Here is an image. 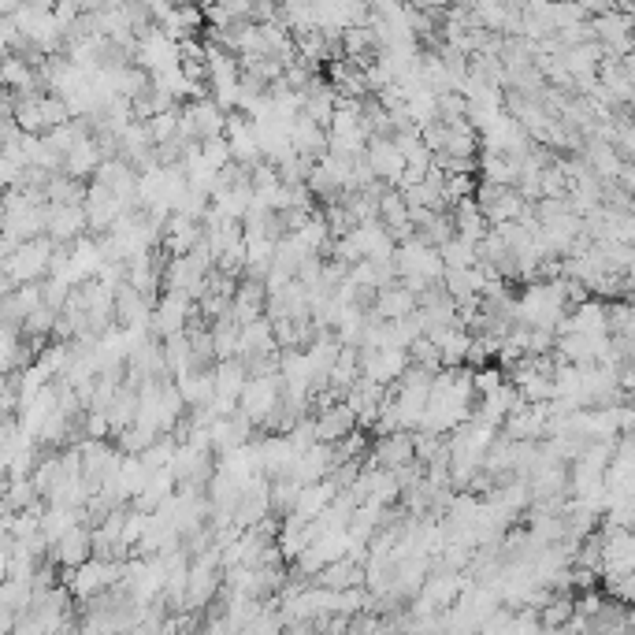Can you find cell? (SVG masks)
Instances as JSON below:
<instances>
[{
	"instance_id": "6da1fadb",
	"label": "cell",
	"mask_w": 635,
	"mask_h": 635,
	"mask_svg": "<svg viewBox=\"0 0 635 635\" xmlns=\"http://www.w3.org/2000/svg\"><path fill=\"white\" fill-rule=\"evenodd\" d=\"M394 272L398 279H420V283H439L442 279V260L439 249L420 242V238H409L402 246H394Z\"/></svg>"
},
{
	"instance_id": "7a4b0ae2",
	"label": "cell",
	"mask_w": 635,
	"mask_h": 635,
	"mask_svg": "<svg viewBox=\"0 0 635 635\" xmlns=\"http://www.w3.org/2000/svg\"><path fill=\"white\" fill-rule=\"evenodd\" d=\"M119 576H123V561H104V558H90L86 565H78V569H64L71 595L86 598V602L119 587Z\"/></svg>"
},
{
	"instance_id": "3957f363",
	"label": "cell",
	"mask_w": 635,
	"mask_h": 635,
	"mask_svg": "<svg viewBox=\"0 0 635 635\" xmlns=\"http://www.w3.org/2000/svg\"><path fill=\"white\" fill-rule=\"evenodd\" d=\"M197 320V305L182 294H160V301L153 305V316H149V338L164 342L171 335H186V327Z\"/></svg>"
},
{
	"instance_id": "277c9868",
	"label": "cell",
	"mask_w": 635,
	"mask_h": 635,
	"mask_svg": "<svg viewBox=\"0 0 635 635\" xmlns=\"http://www.w3.org/2000/svg\"><path fill=\"white\" fill-rule=\"evenodd\" d=\"M272 353H279V346H275V335H272V320H253V324H246L242 331H238V350H234V361L242 364H253L260 361V357H272Z\"/></svg>"
},
{
	"instance_id": "5b68a950",
	"label": "cell",
	"mask_w": 635,
	"mask_h": 635,
	"mask_svg": "<svg viewBox=\"0 0 635 635\" xmlns=\"http://www.w3.org/2000/svg\"><path fill=\"white\" fill-rule=\"evenodd\" d=\"M364 160H368V168H372V175H376L379 182H387V186H394V182L402 179L405 171V160L402 153L394 149V142L390 138H368V145H364Z\"/></svg>"
},
{
	"instance_id": "8992f818",
	"label": "cell",
	"mask_w": 635,
	"mask_h": 635,
	"mask_svg": "<svg viewBox=\"0 0 635 635\" xmlns=\"http://www.w3.org/2000/svg\"><path fill=\"white\" fill-rule=\"evenodd\" d=\"M353 428H357V416L346 409V402H338V405H331V409H324V413L312 416L316 442H324V446H335V442L346 439Z\"/></svg>"
},
{
	"instance_id": "52a82bcc",
	"label": "cell",
	"mask_w": 635,
	"mask_h": 635,
	"mask_svg": "<svg viewBox=\"0 0 635 635\" xmlns=\"http://www.w3.org/2000/svg\"><path fill=\"white\" fill-rule=\"evenodd\" d=\"M286 138H290V149L298 156H309V160H316V156L327 153V130L316 127L305 112L301 116L290 119V130H286Z\"/></svg>"
},
{
	"instance_id": "ba28073f",
	"label": "cell",
	"mask_w": 635,
	"mask_h": 635,
	"mask_svg": "<svg viewBox=\"0 0 635 635\" xmlns=\"http://www.w3.org/2000/svg\"><path fill=\"white\" fill-rule=\"evenodd\" d=\"M312 587H320V591H353V587H364V565L350 558L324 565V569L312 576Z\"/></svg>"
},
{
	"instance_id": "9c48e42d",
	"label": "cell",
	"mask_w": 635,
	"mask_h": 635,
	"mask_svg": "<svg viewBox=\"0 0 635 635\" xmlns=\"http://www.w3.org/2000/svg\"><path fill=\"white\" fill-rule=\"evenodd\" d=\"M450 216H454V234L461 238V242H468V246H480L483 238H487V220H483L480 205L472 201V197H465V201H457L454 208H450Z\"/></svg>"
},
{
	"instance_id": "30bf717a",
	"label": "cell",
	"mask_w": 635,
	"mask_h": 635,
	"mask_svg": "<svg viewBox=\"0 0 635 635\" xmlns=\"http://www.w3.org/2000/svg\"><path fill=\"white\" fill-rule=\"evenodd\" d=\"M431 342H435V350H439L442 357V368H465V353H468V342H472V335H468L461 324H450L442 327V331H431Z\"/></svg>"
},
{
	"instance_id": "8fae6325",
	"label": "cell",
	"mask_w": 635,
	"mask_h": 635,
	"mask_svg": "<svg viewBox=\"0 0 635 635\" xmlns=\"http://www.w3.org/2000/svg\"><path fill=\"white\" fill-rule=\"evenodd\" d=\"M52 558L60 561L64 569H78V565H86L93 558V535L86 528H71L64 539H56L52 543Z\"/></svg>"
},
{
	"instance_id": "7c38bea8",
	"label": "cell",
	"mask_w": 635,
	"mask_h": 635,
	"mask_svg": "<svg viewBox=\"0 0 635 635\" xmlns=\"http://www.w3.org/2000/svg\"><path fill=\"white\" fill-rule=\"evenodd\" d=\"M335 494H338V487L331 480L309 483V487H301V491H298V502H294V509H290V513L309 524V520H316L327 506H331V502H335Z\"/></svg>"
},
{
	"instance_id": "4fadbf2b",
	"label": "cell",
	"mask_w": 635,
	"mask_h": 635,
	"mask_svg": "<svg viewBox=\"0 0 635 635\" xmlns=\"http://www.w3.org/2000/svg\"><path fill=\"white\" fill-rule=\"evenodd\" d=\"M45 231H49L56 242L78 238V234L86 231V212H82V205H49V220H45Z\"/></svg>"
},
{
	"instance_id": "5bb4252c",
	"label": "cell",
	"mask_w": 635,
	"mask_h": 635,
	"mask_svg": "<svg viewBox=\"0 0 635 635\" xmlns=\"http://www.w3.org/2000/svg\"><path fill=\"white\" fill-rule=\"evenodd\" d=\"M186 112L194 119V130H197V142H208V138H223V123H227V112H220L212 97L205 101H186Z\"/></svg>"
},
{
	"instance_id": "9a60e30c",
	"label": "cell",
	"mask_w": 635,
	"mask_h": 635,
	"mask_svg": "<svg viewBox=\"0 0 635 635\" xmlns=\"http://www.w3.org/2000/svg\"><path fill=\"white\" fill-rule=\"evenodd\" d=\"M64 168H67L71 179H78V175H93V171L101 168V142L86 134V138H82V142L64 156Z\"/></svg>"
},
{
	"instance_id": "2e32d148",
	"label": "cell",
	"mask_w": 635,
	"mask_h": 635,
	"mask_svg": "<svg viewBox=\"0 0 635 635\" xmlns=\"http://www.w3.org/2000/svg\"><path fill=\"white\" fill-rule=\"evenodd\" d=\"M238 331H242V327L234 324L231 316H223V320H216V324L208 327V335H212V357H216V361H234Z\"/></svg>"
},
{
	"instance_id": "e0dca14e",
	"label": "cell",
	"mask_w": 635,
	"mask_h": 635,
	"mask_svg": "<svg viewBox=\"0 0 635 635\" xmlns=\"http://www.w3.org/2000/svg\"><path fill=\"white\" fill-rule=\"evenodd\" d=\"M535 617H539V628H543V635L561 632V628L572 621V595H554L543 606V610L535 613Z\"/></svg>"
},
{
	"instance_id": "ac0fdd59",
	"label": "cell",
	"mask_w": 635,
	"mask_h": 635,
	"mask_svg": "<svg viewBox=\"0 0 635 635\" xmlns=\"http://www.w3.org/2000/svg\"><path fill=\"white\" fill-rule=\"evenodd\" d=\"M439 260H442V268H472L476 264V246H468V242H461V238H450L446 246H439Z\"/></svg>"
},
{
	"instance_id": "d6986e66",
	"label": "cell",
	"mask_w": 635,
	"mask_h": 635,
	"mask_svg": "<svg viewBox=\"0 0 635 635\" xmlns=\"http://www.w3.org/2000/svg\"><path fill=\"white\" fill-rule=\"evenodd\" d=\"M409 364H416V368H424V372H431V376H435V372H439L442 368V357H439V350H435V342H431L428 335H420L413 342V346H409Z\"/></svg>"
},
{
	"instance_id": "ffe728a7",
	"label": "cell",
	"mask_w": 635,
	"mask_h": 635,
	"mask_svg": "<svg viewBox=\"0 0 635 635\" xmlns=\"http://www.w3.org/2000/svg\"><path fill=\"white\" fill-rule=\"evenodd\" d=\"M201 164L212 171H220L231 164V153H227V142L223 138H208V142H201Z\"/></svg>"
},
{
	"instance_id": "44dd1931",
	"label": "cell",
	"mask_w": 635,
	"mask_h": 635,
	"mask_svg": "<svg viewBox=\"0 0 635 635\" xmlns=\"http://www.w3.org/2000/svg\"><path fill=\"white\" fill-rule=\"evenodd\" d=\"M4 494H8V480H0V502H4Z\"/></svg>"
}]
</instances>
